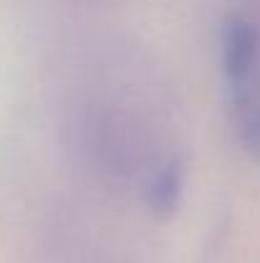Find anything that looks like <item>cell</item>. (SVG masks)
Segmentation results:
<instances>
[{
	"label": "cell",
	"mask_w": 260,
	"mask_h": 263,
	"mask_svg": "<svg viewBox=\"0 0 260 263\" xmlns=\"http://www.w3.org/2000/svg\"><path fill=\"white\" fill-rule=\"evenodd\" d=\"M258 51L260 44L255 26L240 15L227 18L219 36V54H222V74L227 80L235 107L255 100L253 82L258 69Z\"/></svg>",
	"instance_id": "1"
},
{
	"label": "cell",
	"mask_w": 260,
	"mask_h": 263,
	"mask_svg": "<svg viewBox=\"0 0 260 263\" xmlns=\"http://www.w3.org/2000/svg\"><path fill=\"white\" fill-rule=\"evenodd\" d=\"M181 189H184V161L178 156L166 159L151 176L148 194H146L148 197V207L158 217H169L178 207Z\"/></svg>",
	"instance_id": "2"
},
{
	"label": "cell",
	"mask_w": 260,
	"mask_h": 263,
	"mask_svg": "<svg viewBox=\"0 0 260 263\" xmlns=\"http://www.w3.org/2000/svg\"><path fill=\"white\" fill-rule=\"evenodd\" d=\"M237 110V125H240V141L245 146V151L260 161V102L250 100Z\"/></svg>",
	"instance_id": "3"
}]
</instances>
